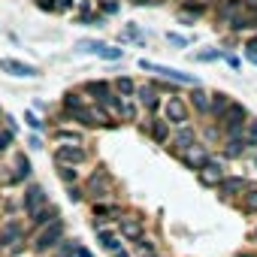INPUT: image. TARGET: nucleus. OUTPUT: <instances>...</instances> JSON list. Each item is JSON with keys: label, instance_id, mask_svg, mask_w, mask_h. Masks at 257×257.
<instances>
[{"label": "nucleus", "instance_id": "f257e3e1", "mask_svg": "<svg viewBox=\"0 0 257 257\" xmlns=\"http://www.w3.org/2000/svg\"><path fill=\"white\" fill-rule=\"evenodd\" d=\"M61 236H64V221L58 218V221H52V224H46V227L37 230L34 248H37V251H52V248L61 242Z\"/></svg>", "mask_w": 257, "mask_h": 257}, {"label": "nucleus", "instance_id": "f03ea898", "mask_svg": "<svg viewBox=\"0 0 257 257\" xmlns=\"http://www.w3.org/2000/svg\"><path fill=\"white\" fill-rule=\"evenodd\" d=\"M245 121H248V112H245V106H242V103H230V106H227V112L221 115V124H224L227 137H236V134H242Z\"/></svg>", "mask_w": 257, "mask_h": 257}, {"label": "nucleus", "instance_id": "7ed1b4c3", "mask_svg": "<svg viewBox=\"0 0 257 257\" xmlns=\"http://www.w3.org/2000/svg\"><path fill=\"white\" fill-rule=\"evenodd\" d=\"M140 67H143V70H152V73H158V76H164V79H170V82H182V85H194V88H197V79H194L191 73H179V70H173V67H167V64L140 61Z\"/></svg>", "mask_w": 257, "mask_h": 257}, {"label": "nucleus", "instance_id": "20e7f679", "mask_svg": "<svg viewBox=\"0 0 257 257\" xmlns=\"http://www.w3.org/2000/svg\"><path fill=\"white\" fill-rule=\"evenodd\" d=\"M109 188H112V179H109V173L100 167V170H94L91 176H88V182H85V194L91 197V200H100V197H106L109 194Z\"/></svg>", "mask_w": 257, "mask_h": 257}, {"label": "nucleus", "instance_id": "39448f33", "mask_svg": "<svg viewBox=\"0 0 257 257\" xmlns=\"http://www.w3.org/2000/svg\"><path fill=\"white\" fill-rule=\"evenodd\" d=\"M164 118H167L170 124L185 127V124H188V118H191V106H188L182 97H170V100H167V106H164Z\"/></svg>", "mask_w": 257, "mask_h": 257}, {"label": "nucleus", "instance_id": "423d86ee", "mask_svg": "<svg viewBox=\"0 0 257 257\" xmlns=\"http://www.w3.org/2000/svg\"><path fill=\"white\" fill-rule=\"evenodd\" d=\"M179 161L188 167V170H203L206 164H209V146H203V143H194L191 149H185L182 155H179Z\"/></svg>", "mask_w": 257, "mask_h": 257}, {"label": "nucleus", "instance_id": "0eeeda50", "mask_svg": "<svg viewBox=\"0 0 257 257\" xmlns=\"http://www.w3.org/2000/svg\"><path fill=\"white\" fill-rule=\"evenodd\" d=\"M0 70L10 73V76H19V79H34L37 76V67L28 64V61H19V58H4L0 61Z\"/></svg>", "mask_w": 257, "mask_h": 257}, {"label": "nucleus", "instance_id": "6e6552de", "mask_svg": "<svg viewBox=\"0 0 257 257\" xmlns=\"http://www.w3.org/2000/svg\"><path fill=\"white\" fill-rule=\"evenodd\" d=\"M85 158H88V152L82 146H58V152H55V161L58 164H70V167L85 164Z\"/></svg>", "mask_w": 257, "mask_h": 257}, {"label": "nucleus", "instance_id": "1a4fd4ad", "mask_svg": "<svg viewBox=\"0 0 257 257\" xmlns=\"http://www.w3.org/2000/svg\"><path fill=\"white\" fill-rule=\"evenodd\" d=\"M197 176H200V185H206V188H218V185H224V167L215 164V161H209Z\"/></svg>", "mask_w": 257, "mask_h": 257}, {"label": "nucleus", "instance_id": "9d476101", "mask_svg": "<svg viewBox=\"0 0 257 257\" xmlns=\"http://www.w3.org/2000/svg\"><path fill=\"white\" fill-rule=\"evenodd\" d=\"M43 206H49V197H46V191H43L40 185H31V188H28V194H25V209H28V215L40 212Z\"/></svg>", "mask_w": 257, "mask_h": 257}, {"label": "nucleus", "instance_id": "9b49d317", "mask_svg": "<svg viewBox=\"0 0 257 257\" xmlns=\"http://www.w3.org/2000/svg\"><path fill=\"white\" fill-rule=\"evenodd\" d=\"M197 143V131L191 124H185V127H179L176 131V137H173V149H176V155H182L185 149H191Z\"/></svg>", "mask_w": 257, "mask_h": 257}, {"label": "nucleus", "instance_id": "f8f14e48", "mask_svg": "<svg viewBox=\"0 0 257 257\" xmlns=\"http://www.w3.org/2000/svg\"><path fill=\"white\" fill-rule=\"evenodd\" d=\"M0 242H4V248H7V251L19 254V251H22V230H19L16 224H7V227H4V233H0Z\"/></svg>", "mask_w": 257, "mask_h": 257}, {"label": "nucleus", "instance_id": "ddd939ff", "mask_svg": "<svg viewBox=\"0 0 257 257\" xmlns=\"http://www.w3.org/2000/svg\"><path fill=\"white\" fill-rule=\"evenodd\" d=\"M118 230L124 239H143V221L140 218H118Z\"/></svg>", "mask_w": 257, "mask_h": 257}, {"label": "nucleus", "instance_id": "4468645a", "mask_svg": "<svg viewBox=\"0 0 257 257\" xmlns=\"http://www.w3.org/2000/svg\"><path fill=\"white\" fill-rule=\"evenodd\" d=\"M191 106H194L197 112H203V115H212V94H206L203 88H194V94H191Z\"/></svg>", "mask_w": 257, "mask_h": 257}, {"label": "nucleus", "instance_id": "2eb2a0df", "mask_svg": "<svg viewBox=\"0 0 257 257\" xmlns=\"http://www.w3.org/2000/svg\"><path fill=\"white\" fill-rule=\"evenodd\" d=\"M100 106H103L112 118H121V112H124V97H118L115 91H109V94L100 100Z\"/></svg>", "mask_w": 257, "mask_h": 257}, {"label": "nucleus", "instance_id": "dca6fc26", "mask_svg": "<svg viewBox=\"0 0 257 257\" xmlns=\"http://www.w3.org/2000/svg\"><path fill=\"white\" fill-rule=\"evenodd\" d=\"M31 221H34V227H37V230H40V227H46V224H52V221H58V206H52V203H49V206H43L40 212H34V215H31Z\"/></svg>", "mask_w": 257, "mask_h": 257}, {"label": "nucleus", "instance_id": "f3484780", "mask_svg": "<svg viewBox=\"0 0 257 257\" xmlns=\"http://www.w3.org/2000/svg\"><path fill=\"white\" fill-rule=\"evenodd\" d=\"M245 146H248V140H245L242 134L227 137V143H224V155H227V158H239V155L245 152Z\"/></svg>", "mask_w": 257, "mask_h": 257}, {"label": "nucleus", "instance_id": "a211bd4d", "mask_svg": "<svg viewBox=\"0 0 257 257\" xmlns=\"http://www.w3.org/2000/svg\"><path fill=\"white\" fill-rule=\"evenodd\" d=\"M112 88H115V91H118V94H121V97H134V94H137V88H140V85H137V82H134V79H131V76H118V79H115V82H112Z\"/></svg>", "mask_w": 257, "mask_h": 257}, {"label": "nucleus", "instance_id": "6ab92c4d", "mask_svg": "<svg viewBox=\"0 0 257 257\" xmlns=\"http://www.w3.org/2000/svg\"><path fill=\"white\" fill-rule=\"evenodd\" d=\"M152 121H155V124H152L155 143H167V140H170V121H167V118H158V115H155Z\"/></svg>", "mask_w": 257, "mask_h": 257}, {"label": "nucleus", "instance_id": "aec40b11", "mask_svg": "<svg viewBox=\"0 0 257 257\" xmlns=\"http://www.w3.org/2000/svg\"><path fill=\"white\" fill-rule=\"evenodd\" d=\"M97 236H100V245H103L106 251H112V254L121 251V236H118L115 230H100Z\"/></svg>", "mask_w": 257, "mask_h": 257}, {"label": "nucleus", "instance_id": "412c9836", "mask_svg": "<svg viewBox=\"0 0 257 257\" xmlns=\"http://www.w3.org/2000/svg\"><path fill=\"white\" fill-rule=\"evenodd\" d=\"M109 91H112V85H109V82H100V79L85 82V94H91V97H97V100H103Z\"/></svg>", "mask_w": 257, "mask_h": 257}, {"label": "nucleus", "instance_id": "4be33fe9", "mask_svg": "<svg viewBox=\"0 0 257 257\" xmlns=\"http://www.w3.org/2000/svg\"><path fill=\"white\" fill-rule=\"evenodd\" d=\"M230 103H233V100H230L227 94H212V115H215V118H221V115L227 112V106H230Z\"/></svg>", "mask_w": 257, "mask_h": 257}, {"label": "nucleus", "instance_id": "5701e85b", "mask_svg": "<svg viewBox=\"0 0 257 257\" xmlns=\"http://www.w3.org/2000/svg\"><path fill=\"white\" fill-rule=\"evenodd\" d=\"M43 10H55V13H70L73 10V0H37Z\"/></svg>", "mask_w": 257, "mask_h": 257}, {"label": "nucleus", "instance_id": "b1692460", "mask_svg": "<svg viewBox=\"0 0 257 257\" xmlns=\"http://www.w3.org/2000/svg\"><path fill=\"white\" fill-rule=\"evenodd\" d=\"M55 140L58 143H67V146H82V134H76V131H55Z\"/></svg>", "mask_w": 257, "mask_h": 257}, {"label": "nucleus", "instance_id": "393cba45", "mask_svg": "<svg viewBox=\"0 0 257 257\" xmlns=\"http://www.w3.org/2000/svg\"><path fill=\"white\" fill-rule=\"evenodd\" d=\"M137 91L143 94L140 100H143V103H146L149 109H158V97H155V85H143V88H137Z\"/></svg>", "mask_w": 257, "mask_h": 257}, {"label": "nucleus", "instance_id": "a878e982", "mask_svg": "<svg viewBox=\"0 0 257 257\" xmlns=\"http://www.w3.org/2000/svg\"><path fill=\"white\" fill-rule=\"evenodd\" d=\"M58 179H61L64 185H73V182L79 179V173H76L70 164H58Z\"/></svg>", "mask_w": 257, "mask_h": 257}, {"label": "nucleus", "instance_id": "bb28decb", "mask_svg": "<svg viewBox=\"0 0 257 257\" xmlns=\"http://www.w3.org/2000/svg\"><path fill=\"white\" fill-rule=\"evenodd\" d=\"M224 194H236V191H248V182L245 179H224Z\"/></svg>", "mask_w": 257, "mask_h": 257}, {"label": "nucleus", "instance_id": "cd10ccee", "mask_svg": "<svg viewBox=\"0 0 257 257\" xmlns=\"http://www.w3.org/2000/svg\"><path fill=\"white\" fill-rule=\"evenodd\" d=\"M31 176V164L25 155H16V179H28Z\"/></svg>", "mask_w": 257, "mask_h": 257}, {"label": "nucleus", "instance_id": "c85d7f7f", "mask_svg": "<svg viewBox=\"0 0 257 257\" xmlns=\"http://www.w3.org/2000/svg\"><path fill=\"white\" fill-rule=\"evenodd\" d=\"M121 121H137V103L131 97H124V112H121Z\"/></svg>", "mask_w": 257, "mask_h": 257}, {"label": "nucleus", "instance_id": "c756f323", "mask_svg": "<svg viewBox=\"0 0 257 257\" xmlns=\"http://www.w3.org/2000/svg\"><path fill=\"white\" fill-rule=\"evenodd\" d=\"M106 46L103 43H97V40H85V43H79V52H88V55H100Z\"/></svg>", "mask_w": 257, "mask_h": 257}, {"label": "nucleus", "instance_id": "7c9ffc66", "mask_svg": "<svg viewBox=\"0 0 257 257\" xmlns=\"http://www.w3.org/2000/svg\"><path fill=\"white\" fill-rule=\"evenodd\" d=\"M82 106H85V103L79 100V94H73V91L64 94V109H67V112H76V109H82Z\"/></svg>", "mask_w": 257, "mask_h": 257}, {"label": "nucleus", "instance_id": "2f4dec72", "mask_svg": "<svg viewBox=\"0 0 257 257\" xmlns=\"http://www.w3.org/2000/svg\"><path fill=\"white\" fill-rule=\"evenodd\" d=\"M245 209L248 212H257V188H248L245 191Z\"/></svg>", "mask_w": 257, "mask_h": 257}, {"label": "nucleus", "instance_id": "473e14b6", "mask_svg": "<svg viewBox=\"0 0 257 257\" xmlns=\"http://www.w3.org/2000/svg\"><path fill=\"white\" fill-rule=\"evenodd\" d=\"M16 140V131H0V152H7Z\"/></svg>", "mask_w": 257, "mask_h": 257}, {"label": "nucleus", "instance_id": "72a5a7b5", "mask_svg": "<svg viewBox=\"0 0 257 257\" xmlns=\"http://www.w3.org/2000/svg\"><path fill=\"white\" fill-rule=\"evenodd\" d=\"M25 121H28V127H34V131H43V121L34 115V109H28V112H25Z\"/></svg>", "mask_w": 257, "mask_h": 257}, {"label": "nucleus", "instance_id": "f704fd0d", "mask_svg": "<svg viewBox=\"0 0 257 257\" xmlns=\"http://www.w3.org/2000/svg\"><path fill=\"white\" fill-rule=\"evenodd\" d=\"M167 40H170V46H176V49H185V46H188V37H182V34H167Z\"/></svg>", "mask_w": 257, "mask_h": 257}, {"label": "nucleus", "instance_id": "c9c22d12", "mask_svg": "<svg viewBox=\"0 0 257 257\" xmlns=\"http://www.w3.org/2000/svg\"><path fill=\"white\" fill-rule=\"evenodd\" d=\"M121 55H124V52H121V49H112V46H106V49L100 52V58H106V61H118Z\"/></svg>", "mask_w": 257, "mask_h": 257}, {"label": "nucleus", "instance_id": "e433bc0d", "mask_svg": "<svg viewBox=\"0 0 257 257\" xmlns=\"http://www.w3.org/2000/svg\"><path fill=\"white\" fill-rule=\"evenodd\" d=\"M76 248H79L76 242H64V245L58 248V257H73V254H76Z\"/></svg>", "mask_w": 257, "mask_h": 257}, {"label": "nucleus", "instance_id": "4c0bfd02", "mask_svg": "<svg viewBox=\"0 0 257 257\" xmlns=\"http://www.w3.org/2000/svg\"><path fill=\"white\" fill-rule=\"evenodd\" d=\"M245 61H251V64L257 67V43H248V46H245Z\"/></svg>", "mask_w": 257, "mask_h": 257}, {"label": "nucleus", "instance_id": "58836bf2", "mask_svg": "<svg viewBox=\"0 0 257 257\" xmlns=\"http://www.w3.org/2000/svg\"><path fill=\"white\" fill-rule=\"evenodd\" d=\"M248 146H257V118L248 124Z\"/></svg>", "mask_w": 257, "mask_h": 257}, {"label": "nucleus", "instance_id": "ea45409f", "mask_svg": "<svg viewBox=\"0 0 257 257\" xmlns=\"http://www.w3.org/2000/svg\"><path fill=\"white\" fill-rule=\"evenodd\" d=\"M103 13L115 16V13H118V0H106V4H103Z\"/></svg>", "mask_w": 257, "mask_h": 257}, {"label": "nucleus", "instance_id": "a19ab883", "mask_svg": "<svg viewBox=\"0 0 257 257\" xmlns=\"http://www.w3.org/2000/svg\"><path fill=\"white\" fill-rule=\"evenodd\" d=\"M218 58H221L218 52H200L197 55V61H218Z\"/></svg>", "mask_w": 257, "mask_h": 257}, {"label": "nucleus", "instance_id": "79ce46f5", "mask_svg": "<svg viewBox=\"0 0 257 257\" xmlns=\"http://www.w3.org/2000/svg\"><path fill=\"white\" fill-rule=\"evenodd\" d=\"M28 146H31L34 152H40V149H43V143H40V137H31V140H28Z\"/></svg>", "mask_w": 257, "mask_h": 257}, {"label": "nucleus", "instance_id": "37998d69", "mask_svg": "<svg viewBox=\"0 0 257 257\" xmlns=\"http://www.w3.org/2000/svg\"><path fill=\"white\" fill-rule=\"evenodd\" d=\"M76 257H94V254H91L88 248H82V245H79V248H76Z\"/></svg>", "mask_w": 257, "mask_h": 257}, {"label": "nucleus", "instance_id": "c03bdc74", "mask_svg": "<svg viewBox=\"0 0 257 257\" xmlns=\"http://www.w3.org/2000/svg\"><path fill=\"white\" fill-rule=\"evenodd\" d=\"M112 257H131V254H127V251H124V248H121V251H115V254H112Z\"/></svg>", "mask_w": 257, "mask_h": 257}, {"label": "nucleus", "instance_id": "a18cd8bd", "mask_svg": "<svg viewBox=\"0 0 257 257\" xmlns=\"http://www.w3.org/2000/svg\"><path fill=\"white\" fill-rule=\"evenodd\" d=\"M254 167H257V149H254Z\"/></svg>", "mask_w": 257, "mask_h": 257}, {"label": "nucleus", "instance_id": "49530a36", "mask_svg": "<svg viewBox=\"0 0 257 257\" xmlns=\"http://www.w3.org/2000/svg\"><path fill=\"white\" fill-rule=\"evenodd\" d=\"M134 4H149V0H134Z\"/></svg>", "mask_w": 257, "mask_h": 257}, {"label": "nucleus", "instance_id": "de8ad7c7", "mask_svg": "<svg viewBox=\"0 0 257 257\" xmlns=\"http://www.w3.org/2000/svg\"><path fill=\"white\" fill-rule=\"evenodd\" d=\"M254 242H257V227H254Z\"/></svg>", "mask_w": 257, "mask_h": 257}, {"label": "nucleus", "instance_id": "09e8293b", "mask_svg": "<svg viewBox=\"0 0 257 257\" xmlns=\"http://www.w3.org/2000/svg\"><path fill=\"white\" fill-rule=\"evenodd\" d=\"M239 257H248V254H239Z\"/></svg>", "mask_w": 257, "mask_h": 257}]
</instances>
